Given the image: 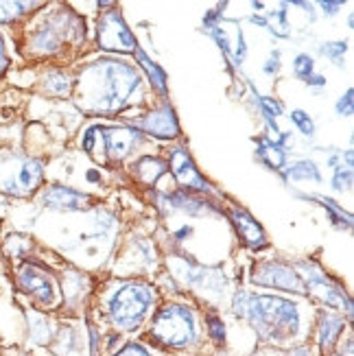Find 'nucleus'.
Instances as JSON below:
<instances>
[{
    "mask_svg": "<svg viewBox=\"0 0 354 356\" xmlns=\"http://www.w3.org/2000/svg\"><path fill=\"white\" fill-rule=\"evenodd\" d=\"M234 313L248 319L256 332L269 341H282V339L296 337L300 330L298 304L282 298L239 293L234 298Z\"/></svg>",
    "mask_w": 354,
    "mask_h": 356,
    "instance_id": "1",
    "label": "nucleus"
},
{
    "mask_svg": "<svg viewBox=\"0 0 354 356\" xmlns=\"http://www.w3.org/2000/svg\"><path fill=\"white\" fill-rule=\"evenodd\" d=\"M95 72L101 74V97L97 101V110L114 112L127 103L131 92L138 88V74L134 68L120 61H107L103 66H97Z\"/></svg>",
    "mask_w": 354,
    "mask_h": 356,
    "instance_id": "2",
    "label": "nucleus"
},
{
    "mask_svg": "<svg viewBox=\"0 0 354 356\" xmlns=\"http://www.w3.org/2000/svg\"><path fill=\"white\" fill-rule=\"evenodd\" d=\"M153 291L145 284H122L110 300V317L120 328H136L149 315Z\"/></svg>",
    "mask_w": 354,
    "mask_h": 356,
    "instance_id": "3",
    "label": "nucleus"
},
{
    "mask_svg": "<svg viewBox=\"0 0 354 356\" xmlns=\"http://www.w3.org/2000/svg\"><path fill=\"white\" fill-rule=\"evenodd\" d=\"M151 334L153 339H158L160 343L171 346V348L188 346L197 337V323H195L193 311L179 304H171L162 308L156 321H153Z\"/></svg>",
    "mask_w": 354,
    "mask_h": 356,
    "instance_id": "4",
    "label": "nucleus"
},
{
    "mask_svg": "<svg viewBox=\"0 0 354 356\" xmlns=\"http://www.w3.org/2000/svg\"><path fill=\"white\" fill-rule=\"evenodd\" d=\"M252 282L263 284V286H273L282 291H296V293H306L304 280L291 267H284L280 262H265L252 273Z\"/></svg>",
    "mask_w": 354,
    "mask_h": 356,
    "instance_id": "5",
    "label": "nucleus"
},
{
    "mask_svg": "<svg viewBox=\"0 0 354 356\" xmlns=\"http://www.w3.org/2000/svg\"><path fill=\"white\" fill-rule=\"evenodd\" d=\"M97 38H99V44L103 49H110V51H136V38L129 31V26L122 22V18L118 13H110L105 15L99 24V31H97Z\"/></svg>",
    "mask_w": 354,
    "mask_h": 356,
    "instance_id": "6",
    "label": "nucleus"
},
{
    "mask_svg": "<svg viewBox=\"0 0 354 356\" xmlns=\"http://www.w3.org/2000/svg\"><path fill=\"white\" fill-rule=\"evenodd\" d=\"M44 168L38 160H22L13 166V173L5 179V191L13 195H29L31 191H35L42 181Z\"/></svg>",
    "mask_w": 354,
    "mask_h": 356,
    "instance_id": "7",
    "label": "nucleus"
},
{
    "mask_svg": "<svg viewBox=\"0 0 354 356\" xmlns=\"http://www.w3.org/2000/svg\"><path fill=\"white\" fill-rule=\"evenodd\" d=\"M18 282L20 289L31 293L38 302H42L44 306H51L55 304V284L51 282V277L42 273L35 267H24L18 273Z\"/></svg>",
    "mask_w": 354,
    "mask_h": 356,
    "instance_id": "8",
    "label": "nucleus"
},
{
    "mask_svg": "<svg viewBox=\"0 0 354 356\" xmlns=\"http://www.w3.org/2000/svg\"><path fill=\"white\" fill-rule=\"evenodd\" d=\"M42 204L55 210H86L90 208V197L68 186H51L42 193Z\"/></svg>",
    "mask_w": 354,
    "mask_h": 356,
    "instance_id": "9",
    "label": "nucleus"
},
{
    "mask_svg": "<svg viewBox=\"0 0 354 356\" xmlns=\"http://www.w3.org/2000/svg\"><path fill=\"white\" fill-rule=\"evenodd\" d=\"M171 171L175 175V179L184 186H188V188H195V191H208V184L206 179L199 175V171L195 168L191 156L186 153V149H173L171 153Z\"/></svg>",
    "mask_w": 354,
    "mask_h": 356,
    "instance_id": "10",
    "label": "nucleus"
},
{
    "mask_svg": "<svg viewBox=\"0 0 354 356\" xmlns=\"http://www.w3.org/2000/svg\"><path fill=\"white\" fill-rule=\"evenodd\" d=\"M306 291H313L315 296H319L326 304L330 306H339V308H346L348 313H352V304L348 300V296L344 293V289H339L337 284H332L326 275H321L317 271H313L309 275V280H306Z\"/></svg>",
    "mask_w": 354,
    "mask_h": 356,
    "instance_id": "11",
    "label": "nucleus"
},
{
    "mask_svg": "<svg viewBox=\"0 0 354 356\" xmlns=\"http://www.w3.org/2000/svg\"><path fill=\"white\" fill-rule=\"evenodd\" d=\"M143 129L153 136H158V138H175L179 134V125H177L171 107H164V110L149 114L143 120Z\"/></svg>",
    "mask_w": 354,
    "mask_h": 356,
    "instance_id": "12",
    "label": "nucleus"
},
{
    "mask_svg": "<svg viewBox=\"0 0 354 356\" xmlns=\"http://www.w3.org/2000/svg\"><path fill=\"white\" fill-rule=\"evenodd\" d=\"M105 147L110 151V156L120 160L134 149V145L140 140V134L131 129H103Z\"/></svg>",
    "mask_w": 354,
    "mask_h": 356,
    "instance_id": "13",
    "label": "nucleus"
},
{
    "mask_svg": "<svg viewBox=\"0 0 354 356\" xmlns=\"http://www.w3.org/2000/svg\"><path fill=\"white\" fill-rule=\"evenodd\" d=\"M234 225L239 229V234L245 238V243L252 245V247H263L265 245V234L263 229H260V225L252 219V216L248 212L243 210H236L234 214Z\"/></svg>",
    "mask_w": 354,
    "mask_h": 356,
    "instance_id": "14",
    "label": "nucleus"
},
{
    "mask_svg": "<svg viewBox=\"0 0 354 356\" xmlns=\"http://www.w3.org/2000/svg\"><path fill=\"white\" fill-rule=\"evenodd\" d=\"M344 330V319L335 317V315H321V323H319V343L321 348H330L337 337Z\"/></svg>",
    "mask_w": 354,
    "mask_h": 356,
    "instance_id": "15",
    "label": "nucleus"
},
{
    "mask_svg": "<svg viewBox=\"0 0 354 356\" xmlns=\"http://www.w3.org/2000/svg\"><path fill=\"white\" fill-rule=\"evenodd\" d=\"M258 158L271 168H282L284 166V147L280 143H271V140H260L258 145Z\"/></svg>",
    "mask_w": 354,
    "mask_h": 356,
    "instance_id": "16",
    "label": "nucleus"
},
{
    "mask_svg": "<svg viewBox=\"0 0 354 356\" xmlns=\"http://www.w3.org/2000/svg\"><path fill=\"white\" fill-rule=\"evenodd\" d=\"M136 171L145 181H156L166 171V166H164V162H160L156 158H145L136 164Z\"/></svg>",
    "mask_w": 354,
    "mask_h": 356,
    "instance_id": "17",
    "label": "nucleus"
},
{
    "mask_svg": "<svg viewBox=\"0 0 354 356\" xmlns=\"http://www.w3.org/2000/svg\"><path fill=\"white\" fill-rule=\"evenodd\" d=\"M287 177L291 179H313V181H319L321 175L317 171V166L313 162H298V164H291L287 166V171H284Z\"/></svg>",
    "mask_w": 354,
    "mask_h": 356,
    "instance_id": "18",
    "label": "nucleus"
},
{
    "mask_svg": "<svg viewBox=\"0 0 354 356\" xmlns=\"http://www.w3.org/2000/svg\"><path fill=\"white\" fill-rule=\"evenodd\" d=\"M134 53H136L138 61H140V66L147 70V74H149L151 79H153V83H156V88L164 92V90H166V79H164V72H162V70H160L156 64H153V61H151V59H149V57H147V55H145L140 49H136Z\"/></svg>",
    "mask_w": 354,
    "mask_h": 356,
    "instance_id": "19",
    "label": "nucleus"
},
{
    "mask_svg": "<svg viewBox=\"0 0 354 356\" xmlns=\"http://www.w3.org/2000/svg\"><path fill=\"white\" fill-rule=\"evenodd\" d=\"M317 199H319V204L330 212L332 221H335L337 225H339V227H350V225H352V216H350L348 212H344L339 206L335 204L332 199H328V197H317Z\"/></svg>",
    "mask_w": 354,
    "mask_h": 356,
    "instance_id": "20",
    "label": "nucleus"
},
{
    "mask_svg": "<svg viewBox=\"0 0 354 356\" xmlns=\"http://www.w3.org/2000/svg\"><path fill=\"white\" fill-rule=\"evenodd\" d=\"M352 184V164H339L335 168V177H332V188L335 191H348Z\"/></svg>",
    "mask_w": 354,
    "mask_h": 356,
    "instance_id": "21",
    "label": "nucleus"
},
{
    "mask_svg": "<svg viewBox=\"0 0 354 356\" xmlns=\"http://www.w3.org/2000/svg\"><path fill=\"white\" fill-rule=\"evenodd\" d=\"M26 7H31V5L29 3H3V0H0V22L15 20L20 13L26 11Z\"/></svg>",
    "mask_w": 354,
    "mask_h": 356,
    "instance_id": "22",
    "label": "nucleus"
},
{
    "mask_svg": "<svg viewBox=\"0 0 354 356\" xmlns=\"http://www.w3.org/2000/svg\"><path fill=\"white\" fill-rule=\"evenodd\" d=\"M313 70H315V61L313 57L309 55H298L296 61H293V72L298 79H309V76H313Z\"/></svg>",
    "mask_w": 354,
    "mask_h": 356,
    "instance_id": "23",
    "label": "nucleus"
},
{
    "mask_svg": "<svg viewBox=\"0 0 354 356\" xmlns=\"http://www.w3.org/2000/svg\"><path fill=\"white\" fill-rule=\"evenodd\" d=\"M291 120L296 122V127L304 134V136H315V122L311 120V116L306 114V112H302V110H293L291 112Z\"/></svg>",
    "mask_w": 354,
    "mask_h": 356,
    "instance_id": "24",
    "label": "nucleus"
},
{
    "mask_svg": "<svg viewBox=\"0 0 354 356\" xmlns=\"http://www.w3.org/2000/svg\"><path fill=\"white\" fill-rule=\"evenodd\" d=\"M171 204H173V208L186 210V212H191V214H195V212L202 210V201L191 199V197H186L184 193H179V195H173V197H171Z\"/></svg>",
    "mask_w": 354,
    "mask_h": 356,
    "instance_id": "25",
    "label": "nucleus"
},
{
    "mask_svg": "<svg viewBox=\"0 0 354 356\" xmlns=\"http://www.w3.org/2000/svg\"><path fill=\"white\" fill-rule=\"evenodd\" d=\"M260 105H263V112H265V116H267V120H269V125L273 127V131L278 134V127H275V118L280 116V105L275 103V101H271V99H260Z\"/></svg>",
    "mask_w": 354,
    "mask_h": 356,
    "instance_id": "26",
    "label": "nucleus"
},
{
    "mask_svg": "<svg viewBox=\"0 0 354 356\" xmlns=\"http://www.w3.org/2000/svg\"><path fill=\"white\" fill-rule=\"evenodd\" d=\"M346 51H348V44L346 42H332V44L321 46V53H324L326 57H330L332 61H337V64H339V59H341V55Z\"/></svg>",
    "mask_w": 354,
    "mask_h": 356,
    "instance_id": "27",
    "label": "nucleus"
},
{
    "mask_svg": "<svg viewBox=\"0 0 354 356\" xmlns=\"http://www.w3.org/2000/svg\"><path fill=\"white\" fill-rule=\"evenodd\" d=\"M352 103H354L352 90H348L346 95L337 101V114H339V116H352Z\"/></svg>",
    "mask_w": 354,
    "mask_h": 356,
    "instance_id": "28",
    "label": "nucleus"
},
{
    "mask_svg": "<svg viewBox=\"0 0 354 356\" xmlns=\"http://www.w3.org/2000/svg\"><path fill=\"white\" fill-rule=\"evenodd\" d=\"M49 88L55 92V95H66V92L70 90V83H68L66 76H51Z\"/></svg>",
    "mask_w": 354,
    "mask_h": 356,
    "instance_id": "29",
    "label": "nucleus"
},
{
    "mask_svg": "<svg viewBox=\"0 0 354 356\" xmlns=\"http://www.w3.org/2000/svg\"><path fill=\"white\" fill-rule=\"evenodd\" d=\"M208 328L214 337V341H223L225 339V328H223V321H219L217 317H210L208 319Z\"/></svg>",
    "mask_w": 354,
    "mask_h": 356,
    "instance_id": "30",
    "label": "nucleus"
},
{
    "mask_svg": "<svg viewBox=\"0 0 354 356\" xmlns=\"http://www.w3.org/2000/svg\"><path fill=\"white\" fill-rule=\"evenodd\" d=\"M114 356H151L143 346H138V343H127L125 348H122L118 354H114Z\"/></svg>",
    "mask_w": 354,
    "mask_h": 356,
    "instance_id": "31",
    "label": "nucleus"
},
{
    "mask_svg": "<svg viewBox=\"0 0 354 356\" xmlns=\"http://www.w3.org/2000/svg\"><path fill=\"white\" fill-rule=\"evenodd\" d=\"M280 53L275 51L273 55H271V59H269V64H265V72L267 74H271V72H278V68H280Z\"/></svg>",
    "mask_w": 354,
    "mask_h": 356,
    "instance_id": "32",
    "label": "nucleus"
},
{
    "mask_svg": "<svg viewBox=\"0 0 354 356\" xmlns=\"http://www.w3.org/2000/svg\"><path fill=\"white\" fill-rule=\"evenodd\" d=\"M9 64V59H7V53H5V42L3 38H0V72H3Z\"/></svg>",
    "mask_w": 354,
    "mask_h": 356,
    "instance_id": "33",
    "label": "nucleus"
},
{
    "mask_svg": "<svg viewBox=\"0 0 354 356\" xmlns=\"http://www.w3.org/2000/svg\"><path fill=\"white\" fill-rule=\"evenodd\" d=\"M339 7H344V3H321V9H324V13H328V15L337 13Z\"/></svg>",
    "mask_w": 354,
    "mask_h": 356,
    "instance_id": "34",
    "label": "nucleus"
},
{
    "mask_svg": "<svg viewBox=\"0 0 354 356\" xmlns=\"http://www.w3.org/2000/svg\"><path fill=\"white\" fill-rule=\"evenodd\" d=\"M306 83H309V86H326V79H324V76H319V74H313V76L306 79Z\"/></svg>",
    "mask_w": 354,
    "mask_h": 356,
    "instance_id": "35",
    "label": "nucleus"
}]
</instances>
